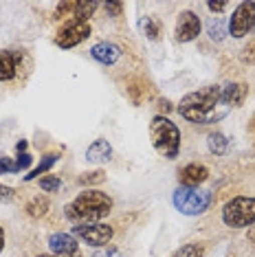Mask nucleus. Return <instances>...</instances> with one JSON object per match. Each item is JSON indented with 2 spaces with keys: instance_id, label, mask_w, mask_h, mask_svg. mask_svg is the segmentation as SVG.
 Wrapping results in <instances>:
<instances>
[{
  "instance_id": "22",
  "label": "nucleus",
  "mask_w": 255,
  "mask_h": 257,
  "mask_svg": "<svg viewBox=\"0 0 255 257\" xmlns=\"http://www.w3.org/2000/svg\"><path fill=\"white\" fill-rule=\"evenodd\" d=\"M172 257H205V244L200 242H189L181 246Z\"/></svg>"
},
{
  "instance_id": "31",
  "label": "nucleus",
  "mask_w": 255,
  "mask_h": 257,
  "mask_svg": "<svg viewBox=\"0 0 255 257\" xmlns=\"http://www.w3.org/2000/svg\"><path fill=\"white\" fill-rule=\"evenodd\" d=\"M161 110H163V112H170V110H172V106H170V101H167V99H161Z\"/></svg>"
},
{
  "instance_id": "12",
  "label": "nucleus",
  "mask_w": 255,
  "mask_h": 257,
  "mask_svg": "<svg viewBox=\"0 0 255 257\" xmlns=\"http://www.w3.org/2000/svg\"><path fill=\"white\" fill-rule=\"evenodd\" d=\"M209 178V167L202 163H187L185 167L178 169V183L181 187H200Z\"/></svg>"
},
{
  "instance_id": "2",
  "label": "nucleus",
  "mask_w": 255,
  "mask_h": 257,
  "mask_svg": "<svg viewBox=\"0 0 255 257\" xmlns=\"http://www.w3.org/2000/svg\"><path fill=\"white\" fill-rule=\"evenodd\" d=\"M112 207L114 202L106 191L84 189L75 196V200L64 207V218L73 224H95V222H101L106 215H110Z\"/></svg>"
},
{
  "instance_id": "5",
  "label": "nucleus",
  "mask_w": 255,
  "mask_h": 257,
  "mask_svg": "<svg viewBox=\"0 0 255 257\" xmlns=\"http://www.w3.org/2000/svg\"><path fill=\"white\" fill-rule=\"evenodd\" d=\"M224 226L229 229H248L255 224V198L253 196H235L222 207Z\"/></svg>"
},
{
  "instance_id": "8",
  "label": "nucleus",
  "mask_w": 255,
  "mask_h": 257,
  "mask_svg": "<svg viewBox=\"0 0 255 257\" xmlns=\"http://www.w3.org/2000/svg\"><path fill=\"white\" fill-rule=\"evenodd\" d=\"M229 36L231 38H244L255 27V3L242 0L233 9V16L229 18Z\"/></svg>"
},
{
  "instance_id": "25",
  "label": "nucleus",
  "mask_w": 255,
  "mask_h": 257,
  "mask_svg": "<svg viewBox=\"0 0 255 257\" xmlns=\"http://www.w3.org/2000/svg\"><path fill=\"white\" fill-rule=\"evenodd\" d=\"M231 7V3H227V0H220V3H216V0H211V3H207V9L211 11L213 16H220V14H224Z\"/></svg>"
},
{
  "instance_id": "7",
  "label": "nucleus",
  "mask_w": 255,
  "mask_h": 257,
  "mask_svg": "<svg viewBox=\"0 0 255 257\" xmlns=\"http://www.w3.org/2000/svg\"><path fill=\"white\" fill-rule=\"evenodd\" d=\"M71 235L82 239L90 248H106L114 237V229L106 222H95V224H73Z\"/></svg>"
},
{
  "instance_id": "21",
  "label": "nucleus",
  "mask_w": 255,
  "mask_h": 257,
  "mask_svg": "<svg viewBox=\"0 0 255 257\" xmlns=\"http://www.w3.org/2000/svg\"><path fill=\"white\" fill-rule=\"evenodd\" d=\"M103 183H106V172H103V169L84 172V174H79V178H77V185L86 187V189H95L97 185H103Z\"/></svg>"
},
{
  "instance_id": "28",
  "label": "nucleus",
  "mask_w": 255,
  "mask_h": 257,
  "mask_svg": "<svg viewBox=\"0 0 255 257\" xmlns=\"http://www.w3.org/2000/svg\"><path fill=\"white\" fill-rule=\"evenodd\" d=\"M242 62L244 64H255V40L251 44L244 46V51H242Z\"/></svg>"
},
{
  "instance_id": "3",
  "label": "nucleus",
  "mask_w": 255,
  "mask_h": 257,
  "mask_svg": "<svg viewBox=\"0 0 255 257\" xmlns=\"http://www.w3.org/2000/svg\"><path fill=\"white\" fill-rule=\"evenodd\" d=\"M150 143L156 150V154H161L167 161L178 159L181 154V143L183 134L167 114H154L150 121Z\"/></svg>"
},
{
  "instance_id": "32",
  "label": "nucleus",
  "mask_w": 255,
  "mask_h": 257,
  "mask_svg": "<svg viewBox=\"0 0 255 257\" xmlns=\"http://www.w3.org/2000/svg\"><path fill=\"white\" fill-rule=\"evenodd\" d=\"M5 250V229L0 226V253Z\"/></svg>"
},
{
  "instance_id": "17",
  "label": "nucleus",
  "mask_w": 255,
  "mask_h": 257,
  "mask_svg": "<svg viewBox=\"0 0 255 257\" xmlns=\"http://www.w3.org/2000/svg\"><path fill=\"white\" fill-rule=\"evenodd\" d=\"M139 29H141V33L146 36L148 40H161V33H163V29H161V22L154 18V16H141V20H139Z\"/></svg>"
},
{
  "instance_id": "10",
  "label": "nucleus",
  "mask_w": 255,
  "mask_h": 257,
  "mask_svg": "<svg viewBox=\"0 0 255 257\" xmlns=\"http://www.w3.org/2000/svg\"><path fill=\"white\" fill-rule=\"evenodd\" d=\"M27 60L29 57L25 51H18V49L0 51V81H14L20 75Z\"/></svg>"
},
{
  "instance_id": "18",
  "label": "nucleus",
  "mask_w": 255,
  "mask_h": 257,
  "mask_svg": "<svg viewBox=\"0 0 255 257\" xmlns=\"http://www.w3.org/2000/svg\"><path fill=\"white\" fill-rule=\"evenodd\" d=\"M207 36H209V40H213V42H222V40L229 36V25L220 18V16H213V18L207 22Z\"/></svg>"
},
{
  "instance_id": "27",
  "label": "nucleus",
  "mask_w": 255,
  "mask_h": 257,
  "mask_svg": "<svg viewBox=\"0 0 255 257\" xmlns=\"http://www.w3.org/2000/svg\"><path fill=\"white\" fill-rule=\"evenodd\" d=\"M103 9L108 11V16L119 18V16L123 14V3H103Z\"/></svg>"
},
{
  "instance_id": "23",
  "label": "nucleus",
  "mask_w": 255,
  "mask_h": 257,
  "mask_svg": "<svg viewBox=\"0 0 255 257\" xmlns=\"http://www.w3.org/2000/svg\"><path fill=\"white\" fill-rule=\"evenodd\" d=\"M40 189L49 191V194H55V191L62 189V178L57 174H46V176L40 178Z\"/></svg>"
},
{
  "instance_id": "14",
  "label": "nucleus",
  "mask_w": 255,
  "mask_h": 257,
  "mask_svg": "<svg viewBox=\"0 0 255 257\" xmlns=\"http://www.w3.org/2000/svg\"><path fill=\"white\" fill-rule=\"evenodd\" d=\"M246 95H248V86L244 81H227V84H222V99L231 110L240 108L244 103Z\"/></svg>"
},
{
  "instance_id": "20",
  "label": "nucleus",
  "mask_w": 255,
  "mask_h": 257,
  "mask_svg": "<svg viewBox=\"0 0 255 257\" xmlns=\"http://www.w3.org/2000/svg\"><path fill=\"white\" fill-rule=\"evenodd\" d=\"M207 148H209L211 154L224 156V154L229 152V139H227V134H222V132H211L209 137H207Z\"/></svg>"
},
{
  "instance_id": "33",
  "label": "nucleus",
  "mask_w": 255,
  "mask_h": 257,
  "mask_svg": "<svg viewBox=\"0 0 255 257\" xmlns=\"http://www.w3.org/2000/svg\"><path fill=\"white\" fill-rule=\"evenodd\" d=\"M38 257H55V255H51V253H42V255H38Z\"/></svg>"
},
{
  "instance_id": "15",
  "label": "nucleus",
  "mask_w": 255,
  "mask_h": 257,
  "mask_svg": "<svg viewBox=\"0 0 255 257\" xmlns=\"http://www.w3.org/2000/svg\"><path fill=\"white\" fill-rule=\"evenodd\" d=\"M88 163H108L112 159V145L106 139H95L88 150H86V156H84Z\"/></svg>"
},
{
  "instance_id": "19",
  "label": "nucleus",
  "mask_w": 255,
  "mask_h": 257,
  "mask_svg": "<svg viewBox=\"0 0 255 257\" xmlns=\"http://www.w3.org/2000/svg\"><path fill=\"white\" fill-rule=\"evenodd\" d=\"M57 161H60V154H44L42 159H40V163H38V165L33 167L31 172H29L27 176H25V183H31V180L40 178V174H46V172H49L51 167L55 165Z\"/></svg>"
},
{
  "instance_id": "24",
  "label": "nucleus",
  "mask_w": 255,
  "mask_h": 257,
  "mask_svg": "<svg viewBox=\"0 0 255 257\" xmlns=\"http://www.w3.org/2000/svg\"><path fill=\"white\" fill-rule=\"evenodd\" d=\"M20 167L16 159H9V156H0V174H18Z\"/></svg>"
},
{
  "instance_id": "13",
  "label": "nucleus",
  "mask_w": 255,
  "mask_h": 257,
  "mask_svg": "<svg viewBox=\"0 0 255 257\" xmlns=\"http://www.w3.org/2000/svg\"><path fill=\"white\" fill-rule=\"evenodd\" d=\"M121 55H123V49L114 42H97L90 49V57L103 66H114L121 60Z\"/></svg>"
},
{
  "instance_id": "4",
  "label": "nucleus",
  "mask_w": 255,
  "mask_h": 257,
  "mask_svg": "<svg viewBox=\"0 0 255 257\" xmlns=\"http://www.w3.org/2000/svg\"><path fill=\"white\" fill-rule=\"evenodd\" d=\"M172 204L178 213L196 218L209 211L213 204V191L200 189V187H178L172 194Z\"/></svg>"
},
{
  "instance_id": "1",
  "label": "nucleus",
  "mask_w": 255,
  "mask_h": 257,
  "mask_svg": "<svg viewBox=\"0 0 255 257\" xmlns=\"http://www.w3.org/2000/svg\"><path fill=\"white\" fill-rule=\"evenodd\" d=\"M176 110L185 121L194 125H213L231 112V108L222 99V84L205 86L200 90L187 92L178 101Z\"/></svg>"
},
{
  "instance_id": "16",
  "label": "nucleus",
  "mask_w": 255,
  "mask_h": 257,
  "mask_svg": "<svg viewBox=\"0 0 255 257\" xmlns=\"http://www.w3.org/2000/svg\"><path fill=\"white\" fill-rule=\"evenodd\" d=\"M49 209H51V200L46 196H33L31 200L27 202V207H25V213L29 215L31 220H42L46 213H49Z\"/></svg>"
},
{
  "instance_id": "26",
  "label": "nucleus",
  "mask_w": 255,
  "mask_h": 257,
  "mask_svg": "<svg viewBox=\"0 0 255 257\" xmlns=\"http://www.w3.org/2000/svg\"><path fill=\"white\" fill-rule=\"evenodd\" d=\"M16 163H18L20 172H25V169H29V167H31V163H33V156L29 154V152H18V154H16Z\"/></svg>"
},
{
  "instance_id": "30",
  "label": "nucleus",
  "mask_w": 255,
  "mask_h": 257,
  "mask_svg": "<svg viewBox=\"0 0 255 257\" xmlns=\"http://www.w3.org/2000/svg\"><path fill=\"white\" fill-rule=\"evenodd\" d=\"M246 239H248L251 244H255V224H253V226H248V229H246Z\"/></svg>"
},
{
  "instance_id": "6",
  "label": "nucleus",
  "mask_w": 255,
  "mask_h": 257,
  "mask_svg": "<svg viewBox=\"0 0 255 257\" xmlns=\"http://www.w3.org/2000/svg\"><path fill=\"white\" fill-rule=\"evenodd\" d=\"M90 31H92L90 20L68 18V20H64V25L60 29H57L53 42L60 46V49H75V46H79L84 40H88Z\"/></svg>"
},
{
  "instance_id": "9",
  "label": "nucleus",
  "mask_w": 255,
  "mask_h": 257,
  "mask_svg": "<svg viewBox=\"0 0 255 257\" xmlns=\"http://www.w3.org/2000/svg\"><path fill=\"white\" fill-rule=\"evenodd\" d=\"M200 31H202V22L196 11L185 9L178 14L176 27H174V38H176V42H181V44L194 42V40L200 36Z\"/></svg>"
},
{
  "instance_id": "29",
  "label": "nucleus",
  "mask_w": 255,
  "mask_h": 257,
  "mask_svg": "<svg viewBox=\"0 0 255 257\" xmlns=\"http://www.w3.org/2000/svg\"><path fill=\"white\" fill-rule=\"evenodd\" d=\"M16 198V189L9 185H0V202H11Z\"/></svg>"
},
{
  "instance_id": "11",
  "label": "nucleus",
  "mask_w": 255,
  "mask_h": 257,
  "mask_svg": "<svg viewBox=\"0 0 255 257\" xmlns=\"http://www.w3.org/2000/svg\"><path fill=\"white\" fill-rule=\"evenodd\" d=\"M51 248V255L55 257H79V244L77 237L71 235V233H51L49 239H46Z\"/></svg>"
}]
</instances>
